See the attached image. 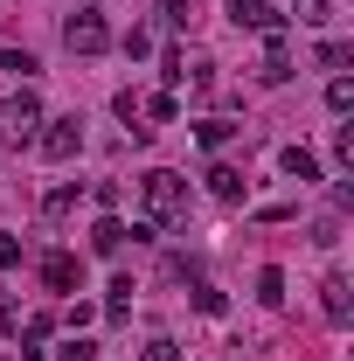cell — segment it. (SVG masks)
<instances>
[{
  "instance_id": "6da1fadb",
  "label": "cell",
  "mask_w": 354,
  "mask_h": 361,
  "mask_svg": "<svg viewBox=\"0 0 354 361\" xmlns=\"http://www.w3.org/2000/svg\"><path fill=\"white\" fill-rule=\"evenodd\" d=\"M139 209H146V223L167 229V223H188V180L174 167H153V174L139 180Z\"/></svg>"
},
{
  "instance_id": "7a4b0ae2",
  "label": "cell",
  "mask_w": 354,
  "mask_h": 361,
  "mask_svg": "<svg viewBox=\"0 0 354 361\" xmlns=\"http://www.w3.org/2000/svg\"><path fill=\"white\" fill-rule=\"evenodd\" d=\"M35 133H42V104H35V90L0 97V146H28Z\"/></svg>"
},
{
  "instance_id": "3957f363",
  "label": "cell",
  "mask_w": 354,
  "mask_h": 361,
  "mask_svg": "<svg viewBox=\"0 0 354 361\" xmlns=\"http://www.w3.org/2000/svg\"><path fill=\"white\" fill-rule=\"evenodd\" d=\"M63 42H70V56H104V49H111V21H104L97 7H77V14L63 21Z\"/></svg>"
},
{
  "instance_id": "277c9868",
  "label": "cell",
  "mask_w": 354,
  "mask_h": 361,
  "mask_svg": "<svg viewBox=\"0 0 354 361\" xmlns=\"http://www.w3.org/2000/svg\"><path fill=\"white\" fill-rule=\"evenodd\" d=\"M35 146H42V160H77L84 153V118H42Z\"/></svg>"
},
{
  "instance_id": "5b68a950",
  "label": "cell",
  "mask_w": 354,
  "mask_h": 361,
  "mask_svg": "<svg viewBox=\"0 0 354 361\" xmlns=\"http://www.w3.org/2000/svg\"><path fill=\"white\" fill-rule=\"evenodd\" d=\"M42 285L49 292H84V264H77L70 250H49L42 257Z\"/></svg>"
},
{
  "instance_id": "8992f818",
  "label": "cell",
  "mask_w": 354,
  "mask_h": 361,
  "mask_svg": "<svg viewBox=\"0 0 354 361\" xmlns=\"http://www.w3.org/2000/svg\"><path fill=\"white\" fill-rule=\"evenodd\" d=\"M229 21H236V28H257V35L285 28V14H278L271 0H229Z\"/></svg>"
},
{
  "instance_id": "52a82bcc",
  "label": "cell",
  "mask_w": 354,
  "mask_h": 361,
  "mask_svg": "<svg viewBox=\"0 0 354 361\" xmlns=\"http://www.w3.org/2000/svg\"><path fill=\"white\" fill-rule=\"evenodd\" d=\"M319 313L334 319V326H348V313H354V285L341 278V271H334V278L319 285Z\"/></svg>"
},
{
  "instance_id": "ba28073f",
  "label": "cell",
  "mask_w": 354,
  "mask_h": 361,
  "mask_svg": "<svg viewBox=\"0 0 354 361\" xmlns=\"http://www.w3.org/2000/svg\"><path fill=\"white\" fill-rule=\"evenodd\" d=\"M264 84H285L292 77V42H285V28H271L264 35V70H257Z\"/></svg>"
},
{
  "instance_id": "9c48e42d",
  "label": "cell",
  "mask_w": 354,
  "mask_h": 361,
  "mask_svg": "<svg viewBox=\"0 0 354 361\" xmlns=\"http://www.w3.org/2000/svg\"><path fill=\"white\" fill-rule=\"evenodd\" d=\"M90 250H97V257H118V250H126V223H118V216H97V229H90Z\"/></svg>"
},
{
  "instance_id": "30bf717a",
  "label": "cell",
  "mask_w": 354,
  "mask_h": 361,
  "mask_svg": "<svg viewBox=\"0 0 354 361\" xmlns=\"http://www.w3.org/2000/svg\"><path fill=\"white\" fill-rule=\"evenodd\" d=\"M278 167H285V174L299 180V188H306V180H319V160H312L306 146H285V153H278Z\"/></svg>"
},
{
  "instance_id": "8fae6325",
  "label": "cell",
  "mask_w": 354,
  "mask_h": 361,
  "mask_svg": "<svg viewBox=\"0 0 354 361\" xmlns=\"http://www.w3.org/2000/svg\"><path fill=\"white\" fill-rule=\"evenodd\" d=\"M209 195H222V202H243V174H236V167H209Z\"/></svg>"
},
{
  "instance_id": "7c38bea8",
  "label": "cell",
  "mask_w": 354,
  "mask_h": 361,
  "mask_svg": "<svg viewBox=\"0 0 354 361\" xmlns=\"http://www.w3.org/2000/svg\"><path fill=\"white\" fill-rule=\"evenodd\" d=\"M14 334H21V355L35 361V355H42V341H49V313H35L28 326H14Z\"/></svg>"
},
{
  "instance_id": "4fadbf2b",
  "label": "cell",
  "mask_w": 354,
  "mask_h": 361,
  "mask_svg": "<svg viewBox=\"0 0 354 361\" xmlns=\"http://www.w3.org/2000/svg\"><path fill=\"white\" fill-rule=\"evenodd\" d=\"M257 299H264V306H285V271H278V264L257 271Z\"/></svg>"
},
{
  "instance_id": "5bb4252c",
  "label": "cell",
  "mask_w": 354,
  "mask_h": 361,
  "mask_svg": "<svg viewBox=\"0 0 354 361\" xmlns=\"http://www.w3.org/2000/svg\"><path fill=\"white\" fill-rule=\"evenodd\" d=\"M77 195H84V188H77V180H63V188H49V216H56V223H63V216H70V209H77Z\"/></svg>"
},
{
  "instance_id": "9a60e30c",
  "label": "cell",
  "mask_w": 354,
  "mask_h": 361,
  "mask_svg": "<svg viewBox=\"0 0 354 361\" xmlns=\"http://www.w3.org/2000/svg\"><path fill=\"white\" fill-rule=\"evenodd\" d=\"M146 118H153V126H174V118H181V97H174V90L146 97Z\"/></svg>"
},
{
  "instance_id": "2e32d148",
  "label": "cell",
  "mask_w": 354,
  "mask_h": 361,
  "mask_svg": "<svg viewBox=\"0 0 354 361\" xmlns=\"http://www.w3.org/2000/svg\"><path fill=\"white\" fill-rule=\"evenodd\" d=\"M292 14H299L306 28H326V21H334V0H292Z\"/></svg>"
},
{
  "instance_id": "e0dca14e",
  "label": "cell",
  "mask_w": 354,
  "mask_h": 361,
  "mask_svg": "<svg viewBox=\"0 0 354 361\" xmlns=\"http://www.w3.org/2000/svg\"><path fill=\"white\" fill-rule=\"evenodd\" d=\"M229 133H236V126H229V118H202V126H195V139H202V146H209V153H216V146H229Z\"/></svg>"
},
{
  "instance_id": "ac0fdd59",
  "label": "cell",
  "mask_w": 354,
  "mask_h": 361,
  "mask_svg": "<svg viewBox=\"0 0 354 361\" xmlns=\"http://www.w3.org/2000/svg\"><path fill=\"white\" fill-rule=\"evenodd\" d=\"M104 313H111V319L133 313V278H111V299H104Z\"/></svg>"
},
{
  "instance_id": "d6986e66",
  "label": "cell",
  "mask_w": 354,
  "mask_h": 361,
  "mask_svg": "<svg viewBox=\"0 0 354 361\" xmlns=\"http://www.w3.org/2000/svg\"><path fill=\"white\" fill-rule=\"evenodd\" d=\"M0 70H7V77H28L35 56H28V49H0Z\"/></svg>"
},
{
  "instance_id": "ffe728a7",
  "label": "cell",
  "mask_w": 354,
  "mask_h": 361,
  "mask_svg": "<svg viewBox=\"0 0 354 361\" xmlns=\"http://www.w3.org/2000/svg\"><path fill=\"white\" fill-rule=\"evenodd\" d=\"M319 63H326V70H341V63H354V49L334 35V42H319Z\"/></svg>"
},
{
  "instance_id": "44dd1931",
  "label": "cell",
  "mask_w": 354,
  "mask_h": 361,
  "mask_svg": "<svg viewBox=\"0 0 354 361\" xmlns=\"http://www.w3.org/2000/svg\"><path fill=\"white\" fill-rule=\"evenodd\" d=\"M326 104H334V111H354V84H348V77L326 84Z\"/></svg>"
},
{
  "instance_id": "7402d4cb",
  "label": "cell",
  "mask_w": 354,
  "mask_h": 361,
  "mask_svg": "<svg viewBox=\"0 0 354 361\" xmlns=\"http://www.w3.org/2000/svg\"><path fill=\"white\" fill-rule=\"evenodd\" d=\"M21 264V236H14V229H0V271H14Z\"/></svg>"
},
{
  "instance_id": "603a6c76",
  "label": "cell",
  "mask_w": 354,
  "mask_h": 361,
  "mask_svg": "<svg viewBox=\"0 0 354 361\" xmlns=\"http://www.w3.org/2000/svg\"><path fill=\"white\" fill-rule=\"evenodd\" d=\"M188 14H195L188 0H160V21H167V28H188Z\"/></svg>"
},
{
  "instance_id": "cb8c5ba5",
  "label": "cell",
  "mask_w": 354,
  "mask_h": 361,
  "mask_svg": "<svg viewBox=\"0 0 354 361\" xmlns=\"http://www.w3.org/2000/svg\"><path fill=\"white\" fill-rule=\"evenodd\" d=\"M139 361H181V348H174V341H146V348H139Z\"/></svg>"
},
{
  "instance_id": "d4e9b609",
  "label": "cell",
  "mask_w": 354,
  "mask_h": 361,
  "mask_svg": "<svg viewBox=\"0 0 354 361\" xmlns=\"http://www.w3.org/2000/svg\"><path fill=\"white\" fill-rule=\"evenodd\" d=\"M312 243H341V216H319L312 223Z\"/></svg>"
},
{
  "instance_id": "484cf974",
  "label": "cell",
  "mask_w": 354,
  "mask_h": 361,
  "mask_svg": "<svg viewBox=\"0 0 354 361\" xmlns=\"http://www.w3.org/2000/svg\"><path fill=\"white\" fill-rule=\"evenodd\" d=\"M195 306H202V313L216 319V313H222V292H216V285H195Z\"/></svg>"
},
{
  "instance_id": "4316f807",
  "label": "cell",
  "mask_w": 354,
  "mask_h": 361,
  "mask_svg": "<svg viewBox=\"0 0 354 361\" xmlns=\"http://www.w3.org/2000/svg\"><path fill=\"white\" fill-rule=\"evenodd\" d=\"M56 361H97V348H90V341H70V348H63Z\"/></svg>"
}]
</instances>
